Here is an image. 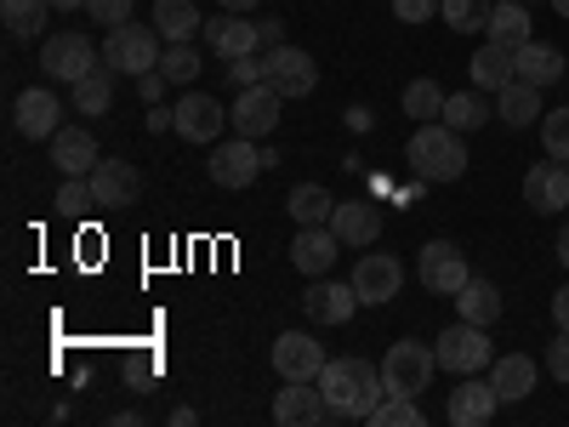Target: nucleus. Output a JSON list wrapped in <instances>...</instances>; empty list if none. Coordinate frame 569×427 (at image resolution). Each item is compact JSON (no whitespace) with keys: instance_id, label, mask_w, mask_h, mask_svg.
Returning <instances> with one entry per match:
<instances>
[{"instance_id":"nucleus-1","label":"nucleus","mask_w":569,"mask_h":427,"mask_svg":"<svg viewBox=\"0 0 569 427\" xmlns=\"http://www.w3.org/2000/svg\"><path fill=\"white\" fill-rule=\"evenodd\" d=\"M319 394L330 405V416H370L388 399V383L370 359H325L319 370Z\"/></svg>"},{"instance_id":"nucleus-2","label":"nucleus","mask_w":569,"mask_h":427,"mask_svg":"<svg viewBox=\"0 0 569 427\" xmlns=\"http://www.w3.org/2000/svg\"><path fill=\"white\" fill-rule=\"evenodd\" d=\"M405 160H410V171H416L421 182H456V177H467V142H461L456 126L427 120V126L410 137Z\"/></svg>"},{"instance_id":"nucleus-3","label":"nucleus","mask_w":569,"mask_h":427,"mask_svg":"<svg viewBox=\"0 0 569 427\" xmlns=\"http://www.w3.org/2000/svg\"><path fill=\"white\" fill-rule=\"evenodd\" d=\"M160 29H149V23H120V29H109V40H103V63L114 69V75H131V80H142V75H154L160 69Z\"/></svg>"},{"instance_id":"nucleus-4","label":"nucleus","mask_w":569,"mask_h":427,"mask_svg":"<svg viewBox=\"0 0 569 427\" xmlns=\"http://www.w3.org/2000/svg\"><path fill=\"white\" fill-rule=\"evenodd\" d=\"M433 354H439V365L456 370V376H479V370H490V365H496V359H490V325H472V319L445 325V330H439V342H433Z\"/></svg>"},{"instance_id":"nucleus-5","label":"nucleus","mask_w":569,"mask_h":427,"mask_svg":"<svg viewBox=\"0 0 569 427\" xmlns=\"http://www.w3.org/2000/svg\"><path fill=\"white\" fill-rule=\"evenodd\" d=\"M433 370H439V354L427 348V342H393L388 359H382V383H388V394L421 399L427 383H433Z\"/></svg>"},{"instance_id":"nucleus-6","label":"nucleus","mask_w":569,"mask_h":427,"mask_svg":"<svg viewBox=\"0 0 569 427\" xmlns=\"http://www.w3.org/2000/svg\"><path fill=\"white\" fill-rule=\"evenodd\" d=\"M103 58H98V46H91L80 29H63V34H46L40 40V69L52 75V80H80V75H91Z\"/></svg>"},{"instance_id":"nucleus-7","label":"nucleus","mask_w":569,"mask_h":427,"mask_svg":"<svg viewBox=\"0 0 569 427\" xmlns=\"http://www.w3.org/2000/svg\"><path fill=\"white\" fill-rule=\"evenodd\" d=\"M416 274H421L427 291H433V297H450V302H456L461 285L472 279V268H467V257H461L456 240H427L421 257H416Z\"/></svg>"},{"instance_id":"nucleus-8","label":"nucleus","mask_w":569,"mask_h":427,"mask_svg":"<svg viewBox=\"0 0 569 427\" xmlns=\"http://www.w3.org/2000/svg\"><path fill=\"white\" fill-rule=\"evenodd\" d=\"M206 171H211L217 188H251L257 171H268V149H257L251 137H228V142H217V155L206 160Z\"/></svg>"},{"instance_id":"nucleus-9","label":"nucleus","mask_w":569,"mask_h":427,"mask_svg":"<svg viewBox=\"0 0 569 427\" xmlns=\"http://www.w3.org/2000/svg\"><path fill=\"white\" fill-rule=\"evenodd\" d=\"M262 80L279 91V98H308V91L319 86V63L302 52V46H273V52H262Z\"/></svg>"},{"instance_id":"nucleus-10","label":"nucleus","mask_w":569,"mask_h":427,"mask_svg":"<svg viewBox=\"0 0 569 427\" xmlns=\"http://www.w3.org/2000/svg\"><path fill=\"white\" fill-rule=\"evenodd\" d=\"M353 291H359L365 308H388V302L405 291V262L388 257V251H365V257L353 262Z\"/></svg>"},{"instance_id":"nucleus-11","label":"nucleus","mask_w":569,"mask_h":427,"mask_svg":"<svg viewBox=\"0 0 569 427\" xmlns=\"http://www.w3.org/2000/svg\"><path fill=\"white\" fill-rule=\"evenodd\" d=\"M12 126L29 137V142H52L69 120H63V103H58V91H46V86H29L18 91V103H12Z\"/></svg>"},{"instance_id":"nucleus-12","label":"nucleus","mask_w":569,"mask_h":427,"mask_svg":"<svg viewBox=\"0 0 569 427\" xmlns=\"http://www.w3.org/2000/svg\"><path fill=\"white\" fill-rule=\"evenodd\" d=\"M279 91L268 86V80H257V86H246L240 91V103L228 109V126H233V137H251V142H262L273 126H279Z\"/></svg>"},{"instance_id":"nucleus-13","label":"nucleus","mask_w":569,"mask_h":427,"mask_svg":"<svg viewBox=\"0 0 569 427\" xmlns=\"http://www.w3.org/2000/svg\"><path fill=\"white\" fill-rule=\"evenodd\" d=\"M171 115H177V137H188V142H222L228 109L211 98V91H182V98L171 103Z\"/></svg>"},{"instance_id":"nucleus-14","label":"nucleus","mask_w":569,"mask_h":427,"mask_svg":"<svg viewBox=\"0 0 569 427\" xmlns=\"http://www.w3.org/2000/svg\"><path fill=\"white\" fill-rule=\"evenodd\" d=\"M273 370L284 376V383H319V370H325L319 337H308V330H284V337L273 342Z\"/></svg>"},{"instance_id":"nucleus-15","label":"nucleus","mask_w":569,"mask_h":427,"mask_svg":"<svg viewBox=\"0 0 569 427\" xmlns=\"http://www.w3.org/2000/svg\"><path fill=\"white\" fill-rule=\"evenodd\" d=\"M302 308H308L313 325H348L353 308H365V302H359V291H353V279L342 285V279H325V274H319L308 291H302Z\"/></svg>"},{"instance_id":"nucleus-16","label":"nucleus","mask_w":569,"mask_h":427,"mask_svg":"<svg viewBox=\"0 0 569 427\" xmlns=\"http://www.w3.org/2000/svg\"><path fill=\"white\" fill-rule=\"evenodd\" d=\"M206 46L217 58H251L262 52V23L251 12H228V18H211L206 23Z\"/></svg>"},{"instance_id":"nucleus-17","label":"nucleus","mask_w":569,"mask_h":427,"mask_svg":"<svg viewBox=\"0 0 569 427\" xmlns=\"http://www.w3.org/2000/svg\"><path fill=\"white\" fill-rule=\"evenodd\" d=\"M525 200L536 217H558L569 206V166L563 160H541L525 171Z\"/></svg>"},{"instance_id":"nucleus-18","label":"nucleus","mask_w":569,"mask_h":427,"mask_svg":"<svg viewBox=\"0 0 569 427\" xmlns=\"http://www.w3.org/2000/svg\"><path fill=\"white\" fill-rule=\"evenodd\" d=\"M325 416H330V405H325L319 383H284L273 394V421L279 427H319Z\"/></svg>"},{"instance_id":"nucleus-19","label":"nucleus","mask_w":569,"mask_h":427,"mask_svg":"<svg viewBox=\"0 0 569 427\" xmlns=\"http://www.w3.org/2000/svg\"><path fill=\"white\" fill-rule=\"evenodd\" d=\"M86 182H91V200L109 206V211L114 206H131L142 195V171L131 160H98V171H91Z\"/></svg>"},{"instance_id":"nucleus-20","label":"nucleus","mask_w":569,"mask_h":427,"mask_svg":"<svg viewBox=\"0 0 569 427\" xmlns=\"http://www.w3.org/2000/svg\"><path fill=\"white\" fill-rule=\"evenodd\" d=\"M337 257H342V240L330 234V222H319V228H297V240H291V262H297V274L319 279V274L337 268Z\"/></svg>"},{"instance_id":"nucleus-21","label":"nucleus","mask_w":569,"mask_h":427,"mask_svg":"<svg viewBox=\"0 0 569 427\" xmlns=\"http://www.w3.org/2000/svg\"><path fill=\"white\" fill-rule=\"evenodd\" d=\"M98 160H103V149H98V137H91L86 126H63L52 137V166L63 177H91V171H98Z\"/></svg>"},{"instance_id":"nucleus-22","label":"nucleus","mask_w":569,"mask_h":427,"mask_svg":"<svg viewBox=\"0 0 569 427\" xmlns=\"http://www.w3.org/2000/svg\"><path fill=\"white\" fill-rule=\"evenodd\" d=\"M330 234H337L342 246H376L382 240V211H376L370 200H337V211H330Z\"/></svg>"},{"instance_id":"nucleus-23","label":"nucleus","mask_w":569,"mask_h":427,"mask_svg":"<svg viewBox=\"0 0 569 427\" xmlns=\"http://www.w3.org/2000/svg\"><path fill=\"white\" fill-rule=\"evenodd\" d=\"M496 410H501V394H496L490 383H456V394H450V405H445L450 427H485Z\"/></svg>"},{"instance_id":"nucleus-24","label":"nucleus","mask_w":569,"mask_h":427,"mask_svg":"<svg viewBox=\"0 0 569 427\" xmlns=\"http://www.w3.org/2000/svg\"><path fill=\"white\" fill-rule=\"evenodd\" d=\"M485 34L496 40V46H525V40H536V18H530V0H496L490 7V23H485Z\"/></svg>"},{"instance_id":"nucleus-25","label":"nucleus","mask_w":569,"mask_h":427,"mask_svg":"<svg viewBox=\"0 0 569 427\" xmlns=\"http://www.w3.org/2000/svg\"><path fill=\"white\" fill-rule=\"evenodd\" d=\"M490 388L501 394V405L530 399V394H536V359H530V354H501V359L490 365Z\"/></svg>"},{"instance_id":"nucleus-26","label":"nucleus","mask_w":569,"mask_h":427,"mask_svg":"<svg viewBox=\"0 0 569 427\" xmlns=\"http://www.w3.org/2000/svg\"><path fill=\"white\" fill-rule=\"evenodd\" d=\"M512 69H518V80H530V86H558L563 80V52L547 46V40H525L512 52Z\"/></svg>"},{"instance_id":"nucleus-27","label":"nucleus","mask_w":569,"mask_h":427,"mask_svg":"<svg viewBox=\"0 0 569 427\" xmlns=\"http://www.w3.org/2000/svg\"><path fill=\"white\" fill-rule=\"evenodd\" d=\"M472 86H479V91H490V98H496V91L501 86H512L518 80V69H512V46H496V40H485L479 46V52H472Z\"/></svg>"},{"instance_id":"nucleus-28","label":"nucleus","mask_w":569,"mask_h":427,"mask_svg":"<svg viewBox=\"0 0 569 427\" xmlns=\"http://www.w3.org/2000/svg\"><path fill=\"white\" fill-rule=\"evenodd\" d=\"M496 115H501L512 131L536 126V115H541V86H530V80H512V86H501V91H496Z\"/></svg>"},{"instance_id":"nucleus-29","label":"nucleus","mask_w":569,"mask_h":427,"mask_svg":"<svg viewBox=\"0 0 569 427\" xmlns=\"http://www.w3.org/2000/svg\"><path fill=\"white\" fill-rule=\"evenodd\" d=\"M154 29H160L166 46H171V40H194V34L206 29V18H200L194 0H154Z\"/></svg>"},{"instance_id":"nucleus-30","label":"nucleus","mask_w":569,"mask_h":427,"mask_svg":"<svg viewBox=\"0 0 569 427\" xmlns=\"http://www.w3.org/2000/svg\"><path fill=\"white\" fill-rule=\"evenodd\" d=\"M456 314L472 319V325H496L501 319V291L490 279H467L461 291H456Z\"/></svg>"},{"instance_id":"nucleus-31","label":"nucleus","mask_w":569,"mask_h":427,"mask_svg":"<svg viewBox=\"0 0 569 427\" xmlns=\"http://www.w3.org/2000/svg\"><path fill=\"white\" fill-rule=\"evenodd\" d=\"M46 12H52V0H0V23H7L12 40L46 34Z\"/></svg>"},{"instance_id":"nucleus-32","label":"nucleus","mask_w":569,"mask_h":427,"mask_svg":"<svg viewBox=\"0 0 569 427\" xmlns=\"http://www.w3.org/2000/svg\"><path fill=\"white\" fill-rule=\"evenodd\" d=\"M74 109L80 115H109L114 109V69L109 63H98L91 75L74 80Z\"/></svg>"},{"instance_id":"nucleus-33","label":"nucleus","mask_w":569,"mask_h":427,"mask_svg":"<svg viewBox=\"0 0 569 427\" xmlns=\"http://www.w3.org/2000/svg\"><path fill=\"white\" fill-rule=\"evenodd\" d=\"M445 126H456L461 137L467 131H479L485 120H490V98H485V91L479 86H472V91H450V98H445V115H439Z\"/></svg>"},{"instance_id":"nucleus-34","label":"nucleus","mask_w":569,"mask_h":427,"mask_svg":"<svg viewBox=\"0 0 569 427\" xmlns=\"http://www.w3.org/2000/svg\"><path fill=\"white\" fill-rule=\"evenodd\" d=\"M284 206H291L297 228H319V222H330V211H337V200H330L319 182H297V188H291V200H284Z\"/></svg>"},{"instance_id":"nucleus-35","label":"nucleus","mask_w":569,"mask_h":427,"mask_svg":"<svg viewBox=\"0 0 569 427\" xmlns=\"http://www.w3.org/2000/svg\"><path fill=\"white\" fill-rule=\"evenodd\" d=\"M445 98H450V91H445L439 80H410V86H405V115L427 126V120L445 115Z\"/></svg>"},{"instance_id":"nucleus-36","label":"nucleus","mask_w":569,"mask_h":427,"mask_svg":"<svg viewBox=\"0 0 569 427\" xmlns=\"http://www.w3.org/2000/svg\"><path fill=\"white\" fill-rule=\"evenodd\" d=\"M490 7L496 0H439V18L456 29V34H479L490 23Z\"/></svg>"},{"instance_id":"nucleus-37","label":"nucleus","mask_w":569,"mask_h":427,"mask_svg":"<svg viewBox=\"0 0 569 427\" xmlns=\"http://www.w3.org/2000/svg\"><path fill=\"white\" fill-rule=\"evenodd\" d=\"M200 52H194V46H188V40H171L166 46V58H160V75L171 80V86H194L200 80Z\"/></svg>"},{"instance_id":"nucleus-38","label":"nucleus","mask_w":569,"mask_h":427,"mask_svg":"<svg viewBox=\"0 0 569 427\" xmlns=\"http://www.w3.org/2000/svg\"><path fill=\"white\" fill-rule=\"evenodd\" d=\"M365 421H370V427H421V405H416L410 394H388Z\"/></svg>"},{"instance_id":"nucleus-39","label":"nucleus","mask_w":569,"mask_h":427,"mask_svg":"<svg viewBox=\"0 0 569 427\" xmlns=\"http://www.w3.org/2000/svg\"><path fill=\"white\" fill-rule=\"evenodd\" d=\"M541 149H547V160L569 166V109H547L541 115Z\"/></svg>"},{"instance_id":"nucleus-40","label":"nucleus","mask_w":569,"mask_h":427,"mask_svg":"<svg viewBox=\"0 0 569 427\" xmlns=\"http://www.w3.org/2000/svg\"><path fill=\"white\" fill-rule=\"evenodd\" d=\"M86 206H98V200H91V182H86V177H63V188H58V211H63V217H80Z\"/></svg>"},{"instance_id":"nucleus-41","label":"nucleus","mask_w":569,"mask_h":427,"mask_svg":"<svg viewBox=\"0 0 569 427\" xmlns=\"http://www.w3.org/2000/svg\"><path fill=\"white\" fill-rule=\"evenodd\" d=\"M86 18L103 23V29H120L131 18V0H86Z\"/></svg>"},{"instance_id":"nucleus-42","label":"nucleus","mask_w":569,"mask_h":427,"mask_svg":"<svg viewBox=\"0 0 569 427\" xmlns=\"http://www.w3.org/2000/svg\"><path fill=\"white\" fill-rule=\"evenodd\" d=\"M547 376L569 388V330H558V337H552V348H547Z\"/></svg>"},{"instance_id":"nucleus-43","label":"nucleus","mask_w":569,"mask_h":427,"mask_svg":"<svg viewBox=\"0 0 569 427\" xmlns=\"http://www.w3.org/2000/svg\"><path fill=\"white\" fill-rule=\"evenodd\" d=\"M393 18L399 23H427V18H439V0H393Z\"/></svg>"},{"instance_id":"nucleus-44","label":"nucleus","mask_w":569,"mask_h":427,"mask_svg":"<svg viewBox=\"0 0 569 427\" xmlns=\"http://www.w3.org/2000/svg\"><path fill=\"white\" fill-rule=\"evenodd\" d=\"M228 80L240 86V91L257 86V80H262V58H257V52H251V58H228Z\"/></svg>"},{"instance_id":"nucleus-45","label":"nucleus","mask_w":569,"mask_h":427,"mask_svg":"<svg viewBox=\"0 0 569 427\" xmlns=\"http://www.w3.org/2000/svg\"><path fill=\"white\" fill-rule=\"evenodd\" d=\"M166 86H171V80H166L160 69H154V75H142V80H137V91H142V103H160V98H166Z\"/></svg>"},{"instance_id":"nucleus-46","label":"nucleus","mask_w":569,"mask_h":427,"mask_svg":"<svg viewBox=\"0 0 569 427\" xmlns=\"http://www.w3.org/2000/svg\"><path fill=\"white\" fill-rule=\"evenodd\" d=\"M273 46H284V23L279 18H262V52H273Z\"/></svg>"},{"instance_id":"nucleus-47","label":"nucleus","mask_w":569,"mask_h":427,"mask_svg":"<svg viewBox=\"0 0 569 427\" xmlns=\"http://www.w3.org/2000/svg\"><path fill=\"white\" fill-rule=\"evenodd\" d=\"M552 325L569 330V285H563V291H552Z\"/></svg>"},{"instance_id":"nucleus-48","label":"nucleus","mask_w":569,"mask_h":427,"mask_svg":"<svg viewBox=\"0 0 569 427\" xmlns=\"http://www.w3.org/2000/svg\"><path fill=\"white\" fill-rule=\"evenodd\" d=\"M194 421H200L194 405H177V410H171V427H194Z\"/></svg>"},{"instance_id":"nucleus-49","label":"nucleus","mask_w":569,"mask_h":427,"mask_svg":"<svg viewBox=\"0 0 569 427\" xmlns=\"http://www.w3.org/2000/svg\"><path fill=\"white\" fill-rule=\"evenodd\" d=\"M222 12H257V0H217Z\"/></svg>"},{"instance_id":"nucleus-50","label":"nucleus","mask_w":569,"mask_h":427,"mask_svg":"<svg viewBox=\"0 0 569 427\" xmlns=\"http://www.w3.org/2000/svg\"><path fill=\"white\" fill-rule=\"evenodd\" d=\"M52 12H86V0H52Z\"/></svg>"},{"instance_id":"nucleus-51","label":"nucleus","mask_w":569,"mask_h":427,"mask_svg":"<svg viewBox=\"0 0 569 427\" xmlns=\"http://www.w3.org/2000/svg\"><path fill=\"white\" fill-rule=\"evenodd\" d=\"M558 262H563V268H569V228H563V234H558Z\"/></svg>"},{"instance_id":"nucleus-52","label":"nucleus","mask_w":569,"mask_h":427,"mask_svg":"<svg viewBox=\"0 0 569 427\" xmlns=\"http://www.w3.org/2000/svg\"><path fill=\"white\" fill-rule=\"evenodd\" d=\"M552 12H558V18H569V0H552Z\"/></svg>"}]
</instances>
